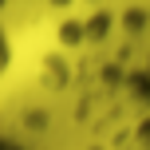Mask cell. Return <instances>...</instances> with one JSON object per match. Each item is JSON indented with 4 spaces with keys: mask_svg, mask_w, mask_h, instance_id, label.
<instances>
[{
    "mask_svg": "<svg viewBox=\"0 0 150 150\" xmlns=\"http://www.w3.org/2000/svg\"><path fill=\"white\" fill-rule=\"evenodd\" d=\"M0 150H24L20 142H12V138H0Z\"/></svg>",
    "mask_w": 150,
    "mask_h": 150,
    "instance_id": "cell-2",
    "label": "cell"
},
{
    "mask_svg": "<svg viewBox=\"0 0 150 150\" xmlns=\"http://www.w3.org/2000/svg\"><path fill=\"white\" fill-rule=\"evenodd\" d=\"M8 67H12V40H8L4 24H0V79L8 75Z\"/></svg>",
    "mask_w": 150,
    "mask_h": 150,
    "instance_id": "cell-1",
    "label": "cell"
}]
</instances>
